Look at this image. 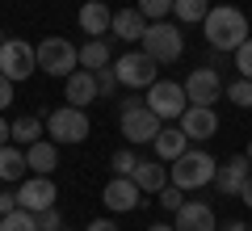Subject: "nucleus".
<instances>
[{"instance_id": "28", "label": "nucleus", "mask_w": 252, "mask_h": 231, "mask_svg": "<svg viewBox=\"0 0 252 231\" xmlns=\"http://www.w3.org/2000/svg\"><path fill=\"white\" fill-rule=\"evenodd\" d=\"M156 198H160V206H164L168 214H177L181 206H185V189H177V185H164V189H160Z\"/></svg>"}, {"instance_id": "30", "label": "nucleus", "mask_w": 252, "mask_h": 231, "mask_svg": "<svg viewBox=\"0 0 252 231\" xmlns=\"http://www.w3.org/2000/svg\"><path fill=\"white\" fill-rule=\"evenodd\" d=\"M139 13L152 17V21H164L172 13V0H139Z\"/></svg>"}, {"instance_id": "35", "label": "nucleus", "mask_w": 252, "mask_h": 231, "mask_svg": "<svg viewBox=\"0 0 252 231\" xmlns=\"http://www.w3.org/2000/svg\"><path fill=\"white\" fill-rule=\"evenodd\" d=\"M9 101H13V80L0 76V109H9Z\"/></svg>"}, {"instance_id": "25", "label": "nucleus", "mask_w": 252, "mask_h": 231, "mask_svg": "<svg viewBox=\"0 0 252 231\" xmlns=\"http://www.w3.org/2000/svg\"><path fill=\"white\" fill-rule=\"evenodd\" d=\"M172 13H177V21H185V26H193V21H206L210 13V0H172Z\"/></svg>"}, {"instance_id": "14", "label": "nucleus", "mask_w": 252, "mask_h": 231, "mask_svg": "<svg viewBox=\"0 0 252 231\" xmlns=\"http://www.w3.org/2000/svg\"><path fill=\"white\" fill-rule=\"evenodd\" d=\"M181 122V131H185V139H193V143H206V139H215V131H219V118H215V109H206V105H189L185 114L177 118Z\"/></svg>"}, {"instance_id": "34", "label": "nucleus", "mask_w": 252, "mask_h": 231, "mask_svg": "<svg viewBox=\"0 0 252 231\" xmlns=\"http://www.w3.org/2000/svg\"><path fill=\"white\" fill-rule=\"evenodd\" d=\"M13 210H17V194H13V189H0V219L13 214Z\"/></svg>"}, {"instance_id": "4", "label": "nucleus", "mask_w": 252, "mask_h": 231, "mask_svg": "<svg viewBox=\"0 0 252 231\" xmlns=\"http://www.w3.org/2000/svg\"><path fill=\"white\" fill-rule=\"evenodd\" d=\"M46 122V134H51V143L55 147H72V143H84L89 139V118H84V109H72V105H63V109H55L51 118H42Z\"/></svg>"}, {"instance_id": "33", "label": "nucleus", "mask_w": 252, "mask_h": 231, "mask_svg": "<svg viewBox=\"0 0 252 231\" xmlns=\"http://www.w3.org/2000/svg\"><path fill=\"white\" fill-rule=\"evenodd\" d=\"M34 219H38V231H59V227H63V219H59V206H51V210L34 214Z\"/></svg>"}, {"instance_id": "39", "label": "nucleus", "mask_w": 252, "mask_h": 231, "mask_svg": "<svg viewBox=\"0 0 252 231\" xmlns=\"http://www.w3.org/2000/svg\"><path fill=\"white\" fill-rule=\"evenodd\" d=\"M147 231H172V223H152Z\"/></svg>"}, {"instance_id": "17", "label": "nucleus", "mask_w": 252, "mask_h": 231, "mask_svg": "<svg viewBox=\"0 0 252 231\" xmlns=\"http://www.w3.org/2000/svg\"><path fill=\"white\" fill-rule=\"evenodd\" d=\"M109 34L122 38V42H143L147 17H143L139 9H122V13H114V21H109Z\"/></svg>"}, {"instance_id": "43", "label": "nucleus", "mask_w": 252, "mask_h": 231, "mask_svg": "<svg viewBox=\"0 0 252 231\" xmlns=\"http://www.w3.org/2000/svg\"><path fill=\"white\" fill-rule=\"evenodd\" d=\"M59 231H67V227H59Z\"/></svg>"}, {"instance_id": "41", "label": "nucleus", "mask_w": 252, "mask_h": 231, "mask_svg": "<svg viewBox=\"0 0 252 231\" xmlns=\"http://www.w3.org/2000/svg\"><path fill=\"white\" fill-rule=\"evenodd\" d=\"M0 46H4V30H0Z\"/></svg>"}, {"instance_id": "42", "label": "nucleus", "mask_w": 252, "mask_h": 231, "mask_svg": "<svg viewBox=\"0 0 252 231\" xmlns=\"http://www.w3.org/2000/svg\"><path fill=\"white\" fill-rule=\"evenodd\" d=\"M244 231H252V227H244Z\"/></svg>"}, {"instance_id": "9", "label": "nucleus", "mask_w": 252, "mask_h": 231, "mask_svg": "<svg viewBox=\"0 0 252 231\" xmlns=\"http://www.w3.org/2000/svg\"><path fill=\"white\" fill-rule=\"evenodd\" d=\"M147 109H152L160 122H172V118H181L189 109V97H185V84H177V80H156L152 89H147V101H143Z\"/></svg>"}, {"instance_id": "21", "label": "nucleus", "mask_w": 252, "mask_h": 231, "mask_svg": "<svg viewBox=\"0 0 252 231\" xmlns=\"http://www.w3.org/2000/svg\"><path fill=\"white\" fill-rule=\"evenodd\" d=\"M109 21H114V13H109L101 0H89V4L80 9V30L89 38H105L109 34Z\"/></svg>"}, {"instance_id": "24", "label": "nucleus", "mask_w": 252, "mask_h": 231, "mask_svg": "<svg viewBox=\"0 0 252 231\" xmlns=\"http://www.w3.org/2000/svg\"><path fill=\"white\" fill-rule=\"evenodd\" d=\"M26 177V147H0V181H21Z\"/></svg>"}, {"instance_id": "40", "label": "nucleus", "mask_w": 252, "mask_h": 231, "mask_svg": "<svg viewBox=\"0 0 252 231\" xmlns=\"http://www.w3.org/2000/svg\"><path fill=\"white\" fill-rule=\"evenodd\" d=\"M244 156H248V164H252V143H248V151H244Z\"/></svg>"}, {"instance_id": "11", "label": "nucleus", "mask_w": 252, "mask_h": 231, "mask_svg": "<svg viewBox=\"0 0 252 231\" xmlns=\"http://www.w3.org/2000/svg\"><path fill=\"white\" fill-rule=\"evenodd\" d=\"M185 97H189V105H215L219 97H223V80H219V71L215 67H193L185 76Z\"/></svg>"}, {"instance_id": "16", "label": "nucleus", "mask_w": 252, "mask_h": 231, "mask_svg": "<svg viewBox=\"0 0 252 231\" xmlns=\"http://www.w3.org/2000/svg\"><path fill=\"white\" fill-rule=\"evenodd\" d=\"M172 231H215V210L206 202H185L172 214Z\"/></svg>"}, {"instance_id": "12", "label": "nucleus", "mask_w": 252, "mask_h": 231, "mask_svg": "<svg viewBox=\"0 0 252 231\" xmlns=\"http://www.w3.org/2000/svg\"><path fill=\"white\" fill-rule=\"evenodd\" d=\"M248 181H252L248 156H231V160L219 164V172H215V185H219V194H223V198H240Z\"/></svg>"}, {"instance_id": "38", "label": "nucleus", "mask_w": 252, "mask_h": 231, "mask_svg": "<svg viewBox=\"0 0 252 231\" xmlns=\"http://www.w3.org/2000/svg\"><path fill=\"white\" fill-rule=\"evenodd\" d=\"M4 143H9V122L0 118V147H4Z\"/></svg>"}, {"instance_id": "26", "label": "nucleus", "mask_w": 252, "mask_h": 231, "mask_svg": "<svg viewBox=\"0 0 252 231\" xmlns=\"http://www.w3.org/2000/svg\"><path fill=\"white\" fill-rule=\"evenodd\" d=\"M0 231H38V219L30 210H13L0 219Z\"/></svg>"}, {"instance_id": "36", "label": "nucleus", "mask_w": 252, "mask_h": 231, "mask_svg": "<svg viewBox=\"0 0 252 231\" xmlns=\"http://www.w3.org/2000/svg\"><path fill=\"white\" fill-rule=\"evenodd\" d=\"M84 231H118V223H114V219H93Z\"/></svg>"}, {"instance_id": "31", "label": "nucleus", "mask_w": 252, "mask_h": 231, "mask_svg": "<svg viewBox=\"0 0 252 231\" xmlns=\"http://www.w3.org/2000/svg\"><path fill=\"white\" fill-rule=\"evenodd\" d=\"M235 67H240V80H252V38L235 51Z\"/></svg>"}, {"instance_id": "2", "label": "nucleus", "mask_w": 252, "mask_h": 231, "mask_svg": "<svg viewBox=\"0 0 252 231\" xmlns=\"http://www.w3.org/2000/svg\"><path fill=\"white\" fill-rule=\"evenodd\" d=\"M215 172H219V160L210 156V151H202V147H193V151H181L177 160H172V185L177 189H202V185H215Z\"/></svg>"}, {"instance_id": "20", "label": "nucleus", "mask_w": 252, "mask_h": 231, "mask_svg": "<svg viewBox=\"0 0 252 231\" xmlns=\"http://www.w3.org/2000/svg\"><path fill=\"white\" fill-rule=\"evenodd\" d=\"M130 181H135L143 194H160V189L168 185V168H164L160 160H139L135 172H130Z\"/></svg>"}, {"instance_id": "22", "label": "nucleus", "mask_w": 252, "mask_h": 231, "mask_svg": "<svg viewBox=\"0 0 252 231\" xmlns=\"http://www.w3.org/2000/svg\"><path fill=\"white\" fill-rule=\"evenodd\" d=\"M109 63H114V55H109V42H105V38H89V42L80 46V67H84V71L97 76V71L109 67Z\"/></svg>"}, {"instance_id": "27", "label": "nucleus", "mask_w": 252, "mask_h": 231, "mask_svg": "<svg viewBox=\"0 0 252 231\" xmlns=\"http://www.w3.org/2000/svg\"><path fill=\"white\" fill-rule=\"evenodd\" d=\"M227 101L240 109H252V80H231L227 84Z\"/></svg>"}, {"instance_id": "23", "label": "nucleus", "mask_w": 252, "mask_h": 231, "mask_svg": "<svg viewBox=\"0 0 252 231\" xmlns=\"http://www.w3.org/2000/svg\"><path fill=\"white\" fill-rule=\"evenodd\" d=\"M42 131H46V122H42V118L21 114L17 122L9 126V139H13V143H21V147H30V143H38V139H42Z\"/></svg>"}, {"instance_id": "18", "label": "nucleus", "mask_w": 252, "mask_h": 231, "mask_svg": "<svg viewBox=\"0 0 252 231\" xmlns=\"http://www.w3.org/2000/svg\"><path fill=\"white\" fill-rule=\"evenodd\" d=\"M55 164H59V147H55V143L38 139V143H30V147H26V168L34 172V177H51Z\"/></svg>"}, {"instance_id": "32", "label": "nucleus", "mask_w": 252, "mask_h": 231, "mask_svg": "<svg viewBox=\"0 0 252 231\" xmlns=\"http://www.w3.org/2000/svg\"><path fill=\"white\" fill-rule=\"evenodd\" d=\"M97 89H101V97H114L122 84H118V76H114V67H101L97 71Z\"/></svg>"}, {"instance_id": "29", "label": "nucleus", "mask_w": 252, "mask_h": 231, "mask_svg": "<svg viewBox=\"0 0 252 231\" xmlns=\"http://www.w3.org/2000/svg\"><path fill=\"white\" fill-rule=\"evenodd\" d=\"M135 164H139V156H135V151H114L109 168H114V177H130V172H135Z\"/></svg>"}, {"instance_id": "1", "label": "nucleus", "mask_w": 252, "mask_h": 231, "mask_svg": "<svg viewBox=\"0 0 252 231\" xmlns=\"http://www.w3.org/2000/svg\"><path fill=\"white\" fill-rule=\"evenodd\" d=\"M202 30H206L210 51H219V55H235V51L252 38V34H248V17H244L235 4H210Z\"/></svg>"}, {"instance_id": "37", "label": "nucleus", "mask_w": 252, "mask_h": 231, "mask_svg": "<svg viewBox=\"0 0 252 231\" xmlns=\"http://www.w3.org/2000/svg\"><path fill=\"white\" fill-rule=\"evenodd\" d=\"M240 202H244V206H248V210H252V181H248V185H244V194H240Z\"/></svg>"}, {"instance_id": "13", "label": "nucleus", "mask_w": 252, "mask_h": 231, "mask_svg": "<svg viewBox=\"0 0 252 231\" xmlns=\"http://www.w3.org/2000/svg\"><path fill=\"white\" fill-rule=\"evenodd\" d=\"M101 202H105L109 210L126 214V210H139V206H143V189H139L130 177H114L105 189H101Z\"/></svg>"}, {"instance_id": "19", "label": "nucleus", "mask_w": 252, "mask_h": 231, "mask_svg": "<svg viewBox=\"0 0 252 231\" xmlns=\"http://www.w3.org/2000/svg\"><path fill=\"white\" fill-rule=\"evenodd\" d=\"M152 147H156V160H160V164H172L181 151L189 147V139H185L181 126H160V134L152 139Z\"/></svg>"}, {"instance_id": "3", "label": "nucleus", "mask_w": 252, "mask_h": 231, "mask_svg": "<svg viewBox=\"0 0 252 231\" xmlns=\"http://www.w3.org/2000/svg\"><path fill=\"white\" fill-rule=\"evenodd\" d=\"M38 55V71H46V76H55V80H67L72 71H80V51H76L67 38H42V42L34 46Z\"/></svg>"}, {"instance_id": "15", "label": "nucleus", "mask_w": 252, "mask_h": 231, "mask_svg": "<svg viewBox=\"0 0 252 231\" xmlns=\"http://www.w3.org/2000/svg\"><path fill=\"white\" fill-rule=\"evenodd\" d=\"M63 97H67V105L72 109H84V105H93V101L101 97V89H97V76L93 71H72L67 76V84H63Z\"/></svg>"}, {"instance_id": "7", "label": "nucleus", "mask_w": 252, "mask_h": 231, "mask_svg": "<svg viewBox=\"0 0 252 231\" xmlns=\"http://www.w3.org/2000/svg\"><path fill=\"white\" fill-rule=\"evenodd\" d=\"M185 51V38L172 21H147V34H143V55H152L156 63H172L181 59Z\"/></svg>"}, {"instance_id": "8", "label": "nucleus", "mask_w": 252, "mask_h": 231, "mask_svg": "<svg viewBox=\"0 0 252 231\" xmlns=\"http://www.w3.org/2000/svg\"><path fill=\"white\" fill-rule=\"evenodd\" d=\"M38 71V55L34 46L26 42V38H4V46H0V76L4 80H30Z\"/></svg>"}, {"instance_id": "5", "label": "nucleus", "mask_w": 252, "mask_h": 231, "mask_svg": "<svg viewBox=\"0 0 252 231\" xmlns=\"http://www.w3.org/2000/svg\"><path fill=\"white\" fill-rule=\"evenodd\" d=\"M109 67H114V76H118L122 89H152L160 63H156L152 55H143V51H126L122 59H114Z\"/></svg>"}, {"instance_id": "6", "label": "nucleus", "mask_w": 252, "mask_h": 231, "mask_svg": "<svg viewBox=\"0 0 252 231\" xmlns=\"http://www.w3.org/2000/svg\"><path fill=\"white\" fill-rule=\"evenodd\" d=\"M160 126L164 122L139 97H122V134H126V143H152L160 134Z\"/></svg>"}, {"instance_id": "10", "label": "nucleus", "mask_w": 252, "mask_h": 231, "mask_svg": "<svg viewBox=\"0 0 252 231\" xmlns=\"http://www.w3.org/2000/svg\"><path fill=\"white\" fill-rule=\"evenodd\" d=\"M59 206V189H55L51 177H30L26 185L17 189V210H30V214H42Z\"/></svg>"}]
</instances>
